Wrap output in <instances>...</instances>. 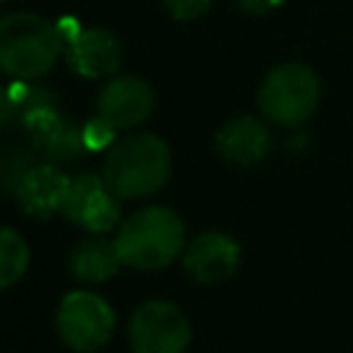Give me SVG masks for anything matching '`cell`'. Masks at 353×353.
<instances>
[{
  "mask_svg": "<svg viewBox=\"0 0 353 353\" xmlns=\"http://www.w3.org/2000/svg\"><path fill=\"white\" fill-rule=\"evenodd\" d=\"M102 176L119 199L154 196L171 176V149L152 132L124 135L105 152Z\"/></svg>",
  "mask_w": 353,
  "mask_h": 353,
  "instance_id": "6da1fadb",
  "label": "cell"
},
{
  "mask_svg": "<svg viewBox=\"0 0 353 353\" xmlns=\"http://www.w3.org/2000/svg\"><path fill=\"white\" fill-rule=\"evenodd\" d=\"M66 50L58 22L39 14L11 11L0 17V69L14 80L44 77Z\"/></svg>",
  "mask_w": 353,
  "mask_h": 353,
  "instance_id": "7a4b0ae2",
  "label": "cell"
},
{
  "mask_svg": "<svg viewBox=\"0 0 353 353\" xmlns=\"http://www.w3.org/2000/svg\"><path fill=\"white\" fill-rule=\"evenodd\" d=\"M113 240L124 265L135 270H160L182 254L185 223L171 207L152 204L121 221Z\"/></svg>",
  "mask_w": 353,
  "mask_h": 353,
  "instance_id": "3957f363",
  "label": "cell"
},
{
  "mask_svg": "<svg viewBox=\"0 0 353 353\" xmlns=\"http://www.w3.org/2000/svg\"><path fill=\"white\" fill-rule=\"evenodd\" d=\"M256 102L268 121L279 127H298L317 110L320 80L303 63L273 66L259 83Z\"/></svg>",
  "mask_w": 353,
  "mask_h": 353,
  "instance_id": "277c9868",
  "label": "cell"
},
{
  "mask_svg": "<svg viewBox=\"0 0 353 353\" xmlns=\"http://www.w3.org/2000/svg\"><path fill=\"white\" fill-rule=\"evenodd\" d=\"M55 325L66 347L77 353H91L110 339L116 314L102 295L91 290H74L61 298L55 312Z\"/></svg>",
  "mask_w": 353,
  "mask_h": 353,
  "instance_id": "5b68a950",
  "label": "cell"
},
{
  "mask_svg": "<svg viewBox=\"0 0 353 353\" xmlns=\"http://www.w3.org/2000/svg\"><path fill=\"white\" fill-rule=\"evenodd\" d=\"M190 345V323L176 303L146 301L130 320L132 353H185Z\"/></svg>",
  "mask_w": 353,
  "mask_h": 353,
  "instance_id": "8992f818",
  "label": "cell"
},
{
  "mask_svg": "<svg viewBox=\"0 0 353 353\" xmlns=\"http://www.w3.org/2000/svg\"><path fill=\"white\" fill-rule=\"evenodd\" d=\"M63 215L85 232L105 234L119 223V196L108 188L102 174H80L72 179Z\"/></svg>",
  "mask_w": 353,
  "mask_h": 353,
  "instance_id": "52a82bcc",
  "label": "cell"
},
{
  "mask_svg": "<svg viewBox=\"0 0 353 353\" xmlns=\"http://www.w3.org/2000/svg\"><path fill=\"white\" fill-rule=\"evenodd\" d=\"M154 110V88L135 74L110 77L97 97V116L113 130H132Z\"/></svg>",
  "mask_w": 353,
  "mask_h": 353,
  "instance_id": "ba28073f",
  "label": "cell"
},
{
  "mask_svg": "<svg viewBox=\"0 0 353 353\" xmlns=\"http://www.w3.org/2000/svg\"><path fill=\"white\" fill-rule=\"evenodd\" d=\"M22 130L30 141V146L50 157L52 163H66V160H77L85 152V141H83V127H77L72 119L61 116L58 108H41L33 110L30 116H25Z\"/></svg>",
  "mask_w": 353,
  "mask_h": 353,
  "instance_id": "9c48e42d",
  "label": "cell"
},
{
  "mask_svg": "<svg viewBox=\"0 0 353 353\" xmlns=\"http://www.w3.org/2000/svg\"><path fill=\"white\" fill-rule=\"evenodd\" d=\"M240 259H243V251L237 240L223 232H204L193 237L182 254L185 270L199 284H221L232 279L240 268Z\"/></svg>",
  "mask_w": 353,
  "mask_h": 353,
  "instance_id": "30bf717a",
  "label": "cell"
},
{
  "mask_svg": "<svg viewBox=\"0 0 353 353\" xmlns=\"http://www.w3.org/2000/svg\"><path fill=\"white\" fill-rule=\"evenodd\" d=\"M69 188H72V179L55 163H36L19 176L14 196L25 215L47 221V218L63 212Z\"/></svg>",
  "mask_w": 353,
  "mask_h": 353,
  "instance_id": "8fae6325",
  "label": "cell"
},
{
  "mask_svg": "<svg viewBox=\"0 0 353 353\" xmlns=\"http://www.w3.org/2000/svg\"><path fill=\"white\" fill-rule=\"evenodd\" d=\"M63 52L72 72L88 80L110 77L121 66V44L105 28H83L72 41H66Z\"/></svg>",
  "mask_w": 353,
  "mask_h": 353,
  "instance_id": "7c38bea8",
  "label": "cell"
},
{
  "mask_svg": "<svg viewBox=\"0 0 353 353\" xmlns=\"http://www.w3.org/2000/svg\"><path fill=\"white\" fill-rule=\"evenodd\" d=\"M215 152L234 165H254L270 152V132L254 116L229 119L215 132Z\"/></svg>",
  "mask_w": 353,
  "mask_h": 353,
  "instance_id": "4fadbf2b",
  "label": "cell"
},
{
  "mask_svg": "<svg viewBox=\"0 0 353 353\" xmlns=\"http://www.w3.org/2000/svg\"><path fill=\"white\" fill-rule=\"evenodd\" d=\"M121 265L124 262L119 256L116 240H105L99 234L80 240L69 254V273L80 284H102L113 279Z\"/></svg>",
  "mask_w": 353,
  "mask_h": 353,
  "instance_id": "5bb4252c",
  "label": "cell"
},
{
  "mask_svg": "<svg viewBox=\"0 0 353 353\" xmlns=\"http://www.w3.org/2000/svg\"><path fill=\"white\" fill-rule=\"evenodd\" d=\"M6 105H8V121L22 124L25 116L41 108H58V94L47 85H39L36 80H14L6 85Z\"/></svg>",
  "mask_w": 353,
  "mask_h": 353,
  "instance_id": "9a60e30c",
  "label": "cell"
},
{
  "mask_svg": "<svg viewBox=\"0 0 353 353\" xmlns=\"http://www.w3.org/2000/svg\"><path fill=\"white\" fill-rule=\"evenodd\" d=\"M30 262V248L19 232L11 226H0V290L17 284Z\"/></svg>",
  "mask_w": 353,
  "mask_h": 353,
  "instance_id": "2e32d148",
  "label": "cell"
},
{
  "mask_svg": "<svg viewBox=\"0 0 353 353\" xmlns=\"http://www.w3.org/2000/svg\"><path fill=\"white\" fill-rule=\"evenodd\" d=\"M83 141L88 152H108L116 143V130L105 119L94 116L88 124H83Z\"/></svg>",
  "mask_w": 353,
  "mask_h": 353,
  "instance_id": "e0dca14e",
  "label": "cell"
},
{
  "mask_svg": "<svg viewBox=\"0 0 353 353\" xmlns=\"http://www.w3.org/2000/svg\"><path fill=\"white\" fill-rule=\"evenodd\" d=\"M163 6L176 22H190V19L201 17L212 6V0H163Z\"/></svg>",
  "mask_w": 353,
  "mask_h": 353,
  "instance_id": "ac0fdd59",
  "label": "cell"
},
{
  "mask_svg": "<svg viewBox=\"0 0 353 353\" xmlns=\"http://www.w3.org/2000/svg\"><path fill=\"white\" fill-rule=\"evenodd\" d=\"M234 8L245 11V14H268L273 8H279L284 0H232Z\"/></svg>",
  "mask_w": 353,
  "mask_h": 353,
  "instance_id": "d6986e66",
  "label": "cell"
},
{
  "mask_svg": "<svg viewBox=\"0 0 353 353\" xmlns=\"http://www.w3.org/2000/svg\"><path fill=\"white\" fill-rule=\"evenodd\" d=\"M8 124V105H6V88H0V127Z\"/></svg>",
  "mask_w": 353,
  "mask_h": 353,
  "instance_id": "ffe728a7",
  "label": "cell"
},
{
  "mask_svg": "<svg viewBox=\"0 0 353 353\" xmlns=\"http://www.w3.org/2000/svg\"><path fill=\"white\" fill-rule=\"evenodd\" d=\"M0 3H3V0H0Z\"/></svg>",
  "mask_w": 353,
  "mask_h": 353,
  "instance_id": "44dd1931",
  "label": "cell"
}]
</instances>
